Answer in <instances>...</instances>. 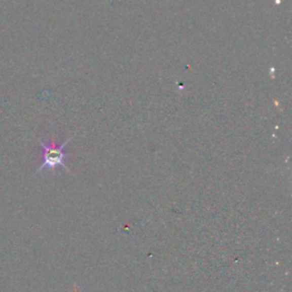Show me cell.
<instances>
[{"label": "cell", "mask_w": 292, "mask_h": 292, "mask_svg": "<svg viewBox=\"0 0 292 292\" xmlns=\"http://www.w3.org/2000/svg\"><path fill=\"white\" fill-rule=\"evenodd\" d=\"M73 138V136H71L70 138H67L66 140H64L61 145H57L56 141H55V137H52V140L50 143H45V141L40 140L39 145L43 149V152H41V164L39 168L36 169L35 173H39L43 170H50L54 171L57 167H62L64 170L70 172V169L67 168L65 160L66 158L71 157V153H66L64 151V148L68 144V141Z\"/></svg>", "instance_id": "cell-1"}]
</instances>
